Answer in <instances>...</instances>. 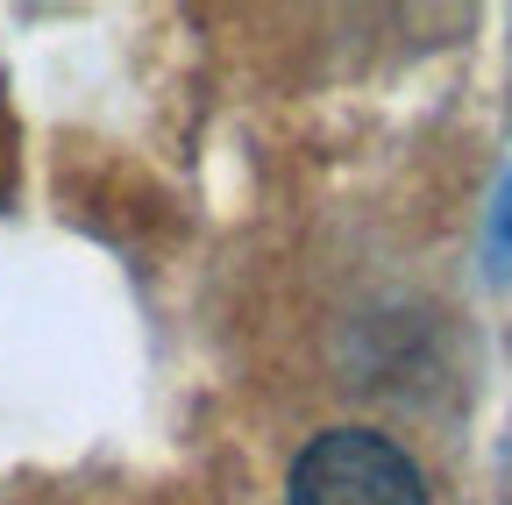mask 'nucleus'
Here are the masks:
<instances>
[{"label":"nucleus","mask_w":512,"mask_h":505,"mask_svg":"<svg viewBox=\"0 0 512 505\" xmlns=\"http://www.w3.org/2000/svg\"><path fill=\"white\" fill-rule=\"evenodd\" d=\"M292 505H427L420 470L384 434L335 427L313 434L292 463Z\"/></svg>","instance_id":"nucleus-1"}]
</instances>
